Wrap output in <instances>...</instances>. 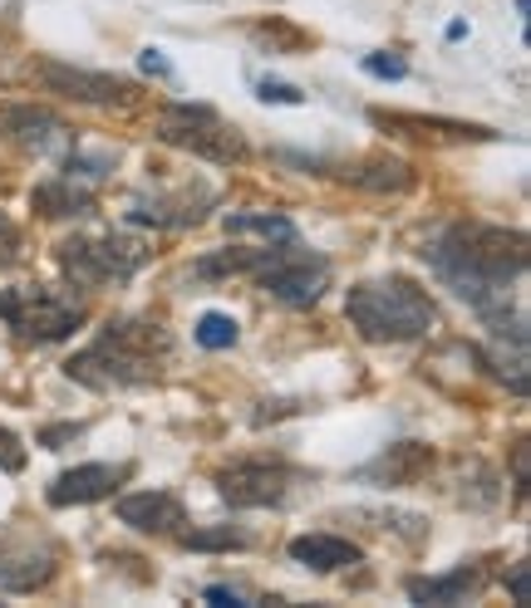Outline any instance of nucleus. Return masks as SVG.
<instances>
[{
    "label": "nucleus",
    "instance_id": "6ab92c4d",
    "mask_svg": "<svg viewBox=\"0 0 531 608\" xmlns=\"http://www.w3.org/2000/svg\"><path fill=\"white\" fill-rule=\"evenodd\" d=\"M232 236H262L266 246H280V240H296V221L276 212H232L227 216Z\"/></svg>",
    "mask_w": 531,
    "mask_h": 608
},
{
    "label": "nucleus",
    "instance_id": "0eeeda50",
    "mask_svg": "<svg viewBox=\"0 0 531 608\" xmlns=\"http://www.w3.org/2000/svg\"><path fill=\"white\" fill-rule=\"evenodd\" d=\"M246 275H256V285H262L266 295H276L280 305H300V309L320 300L325 285H330V266H325L315 250L296 246V240L266 246Z\"/></svg>",
    "mask_w": 531,
    "mask_h": 608
},
{
    "label": "nucleus",
    "instance_id": "7ed1b4c3",
    "mask_svg": "<svg viewBox=\"0 0 531 608\" xmlns=\"http://www.w3.org/2000/svg\"><path fill=\"white\" fill-rule=\"evenodd\" d=\"M345 319L369 343H409L433 329V300L423 285L384 275V280H359L345 295Z\"/></svg>",
    "mask_w": 531,
    "mask_h": 608
},
{
    "label": "nucleus",
    "instance_id": "4468645a",
    "mask_svg": "<svg viewBox=\"0 0 531 608\" xmlns=\"http://www.w3.org/2000/svg\"><path fill=\"white\" fill-rule=\"evenodd\" d=\"M290 559L315 569V575H335L345 565H359V545L340 540V535H296L290 540Z\"/></svg>",
    "mask_w": 531,
    "mask_h": 608
},
{
    "label": "nucleus",
    "instance_id": "f03ea898",
    "mask_svg": "<svg viewBox=\"0 0 531 608\" xmlns=\"http://www.w3.org/2000/svg\"><path fill=\"white\" fill-rule=\"evenodd\" d=\"M167 353H173V339H167L163 324H153V319H119L89 349H79L64 363V373L74 383L94 388V393H119V388L153 383L163 373Z\"/></svg>",
    "mask_w": 531,
    "mask_h": 608
},
{
    "label": "nucleus",
    "instance_id": "5701e85b",
    "mask_svg": "<svg viewBox=\"0 0 531 608\" xmlns=\"http://www.w3.org/2000/svg\"><path fill=\"white\" fill-rule=\"evenodd\" d=\"M20 250H25V236H20V226L10 221L6 212H0V266H16Z\"/></svg>",
    "mask_w": 531,
    "mask_h": 608
},
{
    "label": "nucleus",
    "instance_id": "393cba45",
    "mask_svg": "<svg viewBox=\"0 0 531 608\" xmlns=\"http://www.w3.org/2000/svg\"><path fill=\"white\" fill-rule=\"evenodd\" d=\"M365 74H375V79H409V64L394 60V54H365Z\"/></svg>",
    "mask_w": 531,
    "mask_h": 608
},
{
    "label": "nucleus",
    "instance_id": "1a4fd4ad",
    "mask_svg": "<svg viewBox=\"0 0 531 608\" xmlns=\"http://www.w3.org/2000/svg\"><path fill=\"white\" fill-rule=\"evenodd\" d=\"M217 491L236 511H266V506H280V501H286L290 472L286 466H270V462H236L217 476Z\"/></svg>",
    "mask_w": 531,
    "mask_h": 608
},
{
    "label": "nucleus",
    "instance_id": "6e6552de",
    "mask_svg": "<svg viewBox=\"0 0 531 608\" xmlns=\"http://www.w3.org/2000/svg\"><path fill=\"white\" fill-rule=\"evenodd\" d=\"M35 79H40L44 89H50V94L74 99V103H99V109L133 99V84H129V79L94 74V69H74V64H64V60H40V64H35Z\"/></svg>",
    "mask_w": 531,
    "mask_h": 608
},
{
    "label": "nucleus",
    "instance_id": "f257e3e1",
    "mask_svg": "<svg viewBox=\"0 0 531 608\" xmlns=\"http://www.w3.org/2000/svg\"><path fill=\"white\" fill-rule=\"evenodd\" d=\"M423 256L438 270V280L453 285L478 315L502 319L507 295H512L507 285H517L527 270V236L488 221H453L428 240Z\"/></svg>",
    "mask_w": 531,
    "mask_h": 608
},
{
    "label": "nucleus",
    "instance_id": "f8f14e48",
    "mask_svg": "<svg viewBox=\"0 0 531 608\" xmlns=\"http://www.w3.org/2000/svg\"><path fill=\"white\" fill-rule=\"evenodd\" d=\"M129 476V466H109V462H89V466H74V472L54 476L44 501L50 506H89V501H104L114 496V486Z\"/></svg>",
    "mask_w": 531,
    "mask_h": 608
},
{
    "label": "nucleus",
    "instance_id": "4be33fe9",
    "mask_svg": "<svg viewBox=\"0 0 531 608\" xmlns=\"http://www.w3.org/2000/svg\"><path fill=\"white\" fill-rule=\"evenodd\" d=\"M256 256H262V250H222V256L197 260V275H246L256 266Z\"/></svg>",
    "mask_w": 531,
    "mask_h": 608
},
{
    "label": "nucleus",
    "instance_id": "ddd939ff",
    "mask_svg": "<svg viewBox=\"0 0 531 608\" xmlns=\"http://www.w3.org/2000/svg\"><path fill=\"white\" fill-rule=\"evenodd\" d=\"M60 133H64V123L54 118L50 109H35V103H6V109H0V137L16 147L44 153Z\"/></svg>",
    "mask_w": 531,
    "mask_h": 608
},
{
    "label": "nucleus",
    "instance_id": "cd10ccee",
    "mask_svg": "<svg viewBox=\"0 0 531 608\" xmlns=\"http://www.w3.org/2000/svg\"><path fill=\"white\" fill-rule=\"evenodd\" d=\"M143 69H149V74H173L163 60V50H143Z\"/></svg>",
    "mask_w": 531,
    "mask_h": 608
},
{
    "label": "nucleus",
    "instance_id": "423d86ee",
    "mask_svg": "<svg viewBox=\"0 0 531 608\" xmlns=\"http://www.w3.org/2000/svg\"><path fill=\"white\" fill-rule=\"evenodd\" d=\"M54 260H60L64 280H70L74 290H99V285H109V280H129V275L149 260V246H143L139 236H119V231L70 236V240H60Z\"/></svg>",
    "mask_w": 531,
    "mask_h": 608
},
{
    "label": "nucleus",
    "instance_id": "dca6fc26",
    "mask_svg": "<svg viewBox=\"0 0 531 608\" xmlns=\"http://www.w3.org/2000/svg\"><path fill=\"white\" fill-rule=\"evenodd\" d=\"M349 182H355V187H365V192H394V197H399V192H409L413 187V167L404 163V157H389V153H379V157H365V163H355L345 172Z\"/></svg>",
    "mask_w": 531,
    "mask_h": 608
},
{
    "label": "nucleus",
    "instance_id": "aec40b11",
    "mask_svg": "<svg viewBox=\"0 0 531 608\" xmlns=\"http://www.w3.org/2000/svg\"><path fill=\"white\" fill-rule=\"evenodd\" d=\"M192 334H197L202 349H232V343H236V319L222 315V309H207V315L197 319V329H192Z\"/></svg>",
    "mask_w": 531,
    "mask_h": 608
},
{
    "label": "nucleus",
    "instance_id": "2eb2a0df",
    "mask_svg": "<svg viewBox=\"0 0 531 608\" xmlns=\"http://www.w3.org/2000/svg\"><path fill=\"white\" fill-rule=\"evenodd\" d=\"M478 589H482L478 565H458L453 575H438V579H409L413 604H468Z\"/></svg>",
    "mask_w": 531,
    "mask_h": 608
},
{
    "label": "nucleus",
    "instance_id": "a211bd4d",
    "mask_svg": "<svg viewBox=\"0 0 531 608\" xmlns=\"http://www.w3.org/2000/svg\"><path fill=\"white\" fill-rule=\"evenodd\" d=\"M89 202H94V192L74 187L70 177H54L30 192V206H35L40 216H79V212H89Z\"/></svg>",
    "mask_w": 531,
    "mask_h": 608
},
{
    "label": "nucleus",
    "instance_id": "bb28decb",
    "mask_svg": "<svg viewBox=\"0 0 531 608\" xmlns=\"http://www.w3.org/2000/svg\"><path fill=\"white\" fill-rule=\"evenodd\" d=\"M512 599L527 604V559H522V565H512Z\"/></svg>",
    "mask_w": 531,
    "mask_h": 608
},
{
    "label": "nucleus",
    "instance_id": "412c9836",
    "mask_svg": "<svg viewBox=\"0 0 531 608\" xmlns=\"http://www.w3.org/2000/svg\"><path fill=\"white\" fill-rule=\"evenodd\" d=\"M177 540H183V549H242L246 535L232 525H217V530H183Z\"/></svg>",
    "mask_w": 531,
    "mask_h": 608
},
{
    "label": "nucleus",
    "instance_id": "20e7f679",
    "mask_svg": "<svg viewBox=\"0 0 531 608\" xmlns=\"http://www.w3.org/2000/svg\"><path fill=\"white\" fill-rule=\"evenodd\" d=\"M0 319L25 343H60L84 324V300L64 285H16L0 295Z\"/></svg>",
    "mask_w": 531,
    "mask_h": 608
},
{
    "label": "nucleus",
    "instance_id": "c85d7f7f",
    "mask_svg": "<svg viewBox=\"0 0 531 608\" xmlns=\"http://www.w3.org/2000/svg\"><path fill=\"white\" fill-rule=\"evenodd\" d=\"M70 437H79V427H50V432H40V442H44V446H54V442H70Z\"/></svg>",
    "mask_w": 531,
    "mask_h": 608
},
{
    "label": "nucleus",
    "instance_id": "f3484780",
    "mask_svg": "<svg viewBox=\"0 0 531 608\" xmlns=\"http://www.w3.org/2000/svg\"><path fill=\"white\" fill-rule=\"evenodd\" d=\"M369 118L379 128H404V133H418V137H497L492 128H478V123H453V118H418V113H384L375 109Z\"/></svg>",
    "mask_w": 531,
    "mask_h": 608
},
{
    "label": "nucleus",
    "instance_id": "c756f323",
    "mask_svg": "<svg viewBox=\"0 0 531 608\" xmlns=\"http://www.w3.org/2000/svg\"><path fill=\"white\" fill-rule=\"evenodd\" d=\"M207 599L212 604H242V594H236V589H207Z\"/></svg>",
    "mask_w": 531,
    "mask_h": 608
},
{
    "label": "nucleus",
    "instance_id": "9b49d317",
    "mask_svg": "<svg viewBox=\"0 0 531 608\" xmlns=\"http://www.w3.org/2000/svg\"><path fill=\"white\" fill-rule=\"evenodd\" d=\"M433 466V446L423 442H394L384 446L375 462L359 466V481H375V486H389V491H404V486H418Z\"/></svg>",
    "mask_w": 531,
    "mask_h": 608
},
{
    "label": "nucleus",
    "instance_id": "9d476101",
    "mask_svg": "<svg viewBox=\"0 0 531 608\" xmlns=\"http://www.w3.org/2000/svg\"><path fill=\"white\" fill-rule=\"evenodd\" d=\"M114 511H119V521L139 535H177L187 525V511L173 491H133Z\"/></svg>",
    "mask_w": 531,
    "mask_h": 608
},
{
    "label": "nucleus",
    "instance_id": "39448f33",
    "mask_svg": "<svg viewBox=\"0 0 531 608\" xmlns=\"http://www.w3.org/2000/svg\"><path fill=\"white\" fill-rule=\"evenodd\" d=\"M157 137L167 147H183V153L202 157V163H217V167L246 163V137L222 113H212L207 103H167L157 113Z\"/></svg>",
    "mask_w": 531,
    "mask_h": 608
},
{
    "label": "nucleus",
    "instance_id": "b1692460",
    "mask_svg": "<svg viewBox=\"0 0 531 608\" xmlns=\"http://www.w3.org/2000/svg\"><path fill=\"white\" fill-rule=\"evenodd\" d=\"M0 472H25V446H20V437L10 427H0Z\"/></svg>",
    "mask_w": 531,
    "mask_h": 608
},
{
    "label": "nucleus",
    "instance_id": "a878e982",
    "mask_svg": "<svg viewBox=\"0 0 531 608\" xmlns=\"http://www.w3.org/2000/svg\"><path fill=\"white\" fill-rule=\"evenodd\" d=\"M256 94H262L266 103H305V94L296 84H276V79H262V84H256Z\"/></svg>",
    "mask_w": 531,
    "mask_h": 608
}]
</instances>
